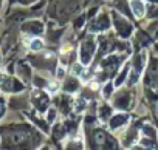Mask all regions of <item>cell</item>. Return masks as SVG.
Wrapping results in <instances>:
<instances>
[{"instance_id":"obj_1","label":"cell","mask_w":158,"mask_h":150,"mask_svg":"<svg viewBox=\"0 0 158 150\" xmlns=\"http://www.w3.org/2000/svg\"><path fill=\"white\" fill-rule=\"evenodd\" d=\"M132 8H133V11L136 13L138 17H141V16L144 14V8H143V5H141L139 0H133V2H132Z\"/></svg>"},{"instance_id":"obj_2","label":"cell","mask_w":158,"mask_h":150,"mask_svg":"<svg viewBox=\"0 0 158 150\" xmlns=\"http://www.w3.org/2000/svg\"><path fill=\"white\" fill-rule=\"evenodd\" d=\"M44 47V42L40 40V39H33V42L30 43V48L33 50V51H37V50H40Z\"/></svg>"},{"instance_id":"obj_3","label":"cell","mask_w":158,"mask_h":150,"mask_svg":"<svg viewBox=\"0 0 158 150\" xmlns=\"http://www.w3.org/2000/svg\"><path fill=\"white\" fill-rule=\"evenodd\" d=\"M48 90H50V93H56V90H57V82H51Z\"/></svg>"},{"instance_id":"obj_4","label":"cell","mask_w":158,"mask_h":150,"mask_svg":"<svg viewBox=\"0 0 158 150\" xmlns=\"http://www.w3.org/2000/svg\"><path fill=\"white\" fill-rule=\"evenodd\" d=\"M64 73H65V71H64V68H59V70H57V74H59V78H62V76H64Z\"/></svg>"}]
</instances>
